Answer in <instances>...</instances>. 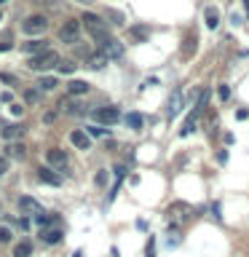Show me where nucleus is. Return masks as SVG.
<instances>
[{
    "instance_id": "f257e3e1",
    "label": "nucleus",
    "mask_w": 249,
    "mask_h": 257,
    "mask_svg": "<svg viewBox=\"0 0 249 257\" xmlns=\"http://www.w3.org/2000/svg\"><path fill=\"white\" fill-rule=\"evenodd\" d=\"M80 22H83L86 32L96 40V43H102V40H107V38H110L107 22H102V16H96V14H83V16H80Z\"/></svg>"
},
{
    "instance_id": "f03ea898",
    "label": "nucleus",
    "mask_w": 249,
    "mask_h": 257,
    "mask_svg": "<svg viewBox=\"0 0 249 257\" xmlns=\"http://www.w3.org/2000/svg\"><path fill=\"white\" fill-rule=\"evenodd\" d=\"M59 62H62V59H59V54L48 48V51H43V54H35L27 64H30V70H35V72H46V70L56 67Z\"/></svg>"
},
{
    "instance_id": "7ed1b4c3",
    "label": "nucleus",
    "mask_w": 249,
    "mask_h": 257,
    "mask_svg": "<svg viewBox=\"0 0 249 257\" xmlns=\"http://www.w3.org/2000/svg\"><path fill=\"white\" fill-rule=\"evenodd\" d=\"M78 38H80V22L78 19H70V22H64L62 24V30H59V40L62 43H78Z\"/></svg>"
},
{
    "instance_id": "20e7f679",
    "label": "nucleus",
    "mask_w": 249,
    "mask_h": 257,
    "mask_svg": "<svg viewBox=\"0 0 249 257\" xmlns=\"http://www.w3.org/2000/svg\"><path fill=\"white\" fill-rule=\"evenodd\" d=\"M190 214H193V209H190L188 204H180V201H177V204H172V206L166 209V217H169V222H172V225H177V222H185Z\"/></svg>"
},
{
    "instance_id": "39448f33",
    "label": "nucleus",
    "mask_w": 249,
    "mask_h": 257,
    "mask_svg": "<svg viewBox=\"0 0 249 257\" xmlns=\"http://www.w3.org/2000/svg\"><path fill=\"white\" fill-rule=\"evenodd\" d=\"M46 27H48V19L40 14H32L30 19L22 24V30L27 32V35H40V32H46Z\"/></svg>"
},
{
    "instance_id": "423d86ee",
    "label": "nucleus",
    "mask_w": 249,
    "mask_h": 257,
    "mask_svg": "<svg viewBox=\"0 0 249 257\" xmlns=\"http://www.w3.org/2000/svg\"><path fill=\"white\" fill-rule=\"evenodd\" d=\"M99 51L107 56V59H118V56L123 54V46H120L115 38H107V40H102V43H99Z\"/></svg>"
},
{
    "instance_id": "0eeeda50",
    "label": "nucleus",
    "mask_w": 249,
    "mask_h": 257,
    "mask_svg": "<svg viewBox=\"0 0 249 257\" xmlns=\"http://www.w3.org/2000/svg\"><path fill=\"white\" fill-rule=\"evenodd\" d=\"M46 161H48V166H51V169H64V166H67V153L59 150V148H51L46 153Z\"/></svg>"
},
{
    "instance_id": "6e6552de",
    "label": "nucleus",
    "mask_w": 249,
    "mask_h": 257,
    "mask_svg": "<svg viewBox=\"0 0 249 257\" xmlns=\"http://www.w3.org/2000/svg\"><path fill=\"white\" fill-rule=\"evenodd\" d=\"M19 212H22V214H32V217H38V214H43V206H40L35 198L24 196V198H19Z\"/></svg>"
},
{
    "instance_id": "1a4fd4ad",
    "label": "nucleus",
    "mask_w": 249,
    "mask_h": 257,
    "mask_svg": "<svg viewBox=\"0 0 249 257\" xmlns=\"http://www.w3.org/2000/svg\"><path fill=\"white\" fill-rule=\"evenodd\" d=\"M94 115H96V120H99V123H107V126H110V123H115V120L120 118V112H118V107H99Z\"/></svg>"
},
{
    "instance_id": "9d476101",
    "label": "nucleus",
    "mask_w": 249,
    "mask_h": 257,
    "mask_svg": "<svg viewBox=\"0 0 249 257\" xmlns=\"http://www.w3.org/2000/svg\"><path fill=\"white\" fill-rule=\"evenodd\" d=\"M198 118H201V110L196 107L188 118H185V123H182V128H180V134H182V137H188V134L196 132V128H198Z\"/></svg>"
},
{
    "instance_id": "9b49d317",
    "label": "nucleus",
    "mask_w": 249,
    "mask_h": 257,
    "mask_svg": "<svg viewBox=\"0 0 249 257\" xmlns=\"http://www.w3.org/2000/svg\"><path fill=\"white\" fill-rule=\"evenodd\" d=\"M182 110V91H180V88H177V91L172 94V96H169V104H166V115L169 118H174L177 115V112H180Z\"/></svg>"
},
{
    "instance_id": "f8f14e48",
    "label": "nucleus",
    "mask_w": 249,
    "mask_h": 257,
    "mask_svg": "<svg viewBox=\"0 0 249 257\" xmlns=\"http://www.w3.org/2000/svg\"><path fill=\"white\" fill-rule=\"evenodd\" d=\"M70 142L75 145L78 150H88V148H91V137H88L86 132H72L70 134Z\"/></svg>"
},
{
    "instance_id": "ddd939ff",
    "label": "nucleus",
    "mask_w": 249,
    "mask_h": 257,
    "mask_svg": "<svg viewBox=\"0 0 249 257\" xmlns=\"http://www.w3.org/2000/svg\"><path fill=\"white\" fill-rule=\"evenodd\" d=\"M38 177H40V182H48V185H62V177L56 174L51 166H46V169H38Z\"/></svg>"
},
{
    "instance_id": "4468645a",
    "label": "nucleus",
    "mask_w": 249,
    "mask_h": 257,
    "mask_svg": "<svg viewBox=\"0 0 249 257\" xmlns=\"http://www.w3.org/2000/svg\"><path fill=\"white\" fill-rule=\"evenodd\" d=\"M22 48H24L27 54L35 56V54H43V51H48V43H46V40H27V43H22Z\"/></svg>"
},
{
    "instance_id": "2eb2a0df",
    "label": "nucleus",
    "mask_w": 249,
    "mask_h": 257,
    "mask_svg": "<svg viewBox=\"0 0 249 257\" xmlns=\"http://www.w3.org/2000/svg\"><path fill=\"white\" fill-rule=\"evenodd\" d=\"M104 64H107V56H104L102 51H96V54H88V56H86V67H91V70H102Z\"/></svg>"
},
{
    "instance_id": "dca6fc26",
    "label": "nucleus",
    "mask_w": 249,
    "mask_h": 257,
    "mask_svg": "<svg viewBox=\"0 0 249 257\" xmlns=\"http://www.w3.org/2000/svg\"><path fill=\"white\" fill-rule=\"evenodd\" d=\"M67 91H70L72 96L86 94V91H88V83H86V80H70V83H67Z\"/></svg>"
},
{
    "instance_id": "f3484780",
    "label": "nucleus",
    "mask_w": 249,
    "mask_h": 257,
    "mask_svg": "<svg viewBox=\"0 0 249 257\" xmlns=\"http://www.w3.org/2000/svg\"><path fill=\"white\" fill-rule=\"evenodd\" d=\"M22 134H24V126H19V123H11V126H6V128H3V137H6L8 142L16 140V137H22Z\"/></svg>"
},
{
    "instance_id": "a211bd4d",
    "label": "nucleus",
    "mask_w": 249,
    "mask_h": 257,
    "mask_svg": "<svg viewBox=\"0 0 249 257\" xmlns=\"http://www.w3.org/2000/svg\"><path fill=\"white\" fill-rule=\"evenodd\" d=\"M62 236H64V233H62L59 228H54V230H43V236H40V238H43L46 244H59Z\"/></svg>"
},
{
    "instance_id": "6ab92c4d",
    "label": "nucleus",
    "mask_w": 249,
    "mask_h": 257,
    "mask_svg": "<svg viewBox=\"0 0 249 257\" xmlns=\"http://www.w3.org/2000/svg\"><path fill=\"white\" fill-rule=\"evenodd\" d=\"M32 254V244L30 241H22V244L14 246V257H30Z\"/></svg>"
},
{
    "instance_id": "aec40b11",
    "label": "nucleus",
    "mask_w": 249,
    "mask_h": 257,
    "mask_svg": "<svg viewBox=\"0 0 249 257\" xmlns=\"http://www.w3.org/2000/svg\"><path fill=\"white\" fill-rule=\"evenodd\" d=\"M6 153H8L11 158H24V153H27V150H24V145H19V142H11V145L6 148Z\"/></svg>"
},
{
    "instance_id": "412c9836",
    "label": "nucleus",
    "mask_w": 249,
    "mask_h": 257,
    "mask_svg": "<svg viewBox=\"0 0 249 257\" xmlns=\"http://www.w3.org/2000/svg\"><path fill=\"white\" fill-rule=\"evenodd\" d=\"M217 24H220V14H217V8H206V27L214 30Z\"/></svg>"
},
{
    "instance_id": "4be33fe9",
    "label": "nucleus",
    "mask_w": 249,
    "mask_h": 257,
    "mask_svg": "<svg viewBox=\"0 0 249 257\" xmlns=\"http://www.w3.org/2000/svg\"><path fill=\"white\" fill-rule=\"evenodd\" d=\"M38 88H40V91H54V88H56V78H51V75L40 78V83H38Z\"/></svg>"
},
{
    "instance_id": "5701e85b",
    "label": "nucleus",
    "mask_w": 249,
    "mask_h": 257,
    "mask_svg": "<svg viewBox=\"0 0 249 257\" xmlns=\"http://www.w3.org/2000/svg\"><path fill=\"white\" fill-rule=\"evenodd\" d=\"M126 123L132 126V128H142V123H145V118L140 115V112H129V115H126Z\"/></svg>"
},
{
    "instance_id": "b1692460",
    "label": "nucleus",
    "mask_w": 249,
    "mask_h": 257,
    "mask_svg": "<svg viewBox=\"0 0 249 257\" xmlns=\"http://www.w3.org/2000/svg\"><path fill=\"white\" fill-rule=\"evenodd\" d=\"M193 51H196V35H190L188 40H185V51H182V56L188 59V56H193Z\"/></svg>"
},
{
    "instance_id": "393cba45",
    "label": "nucleus",
    "mask_w": 249,
    "mask_h": 257,
    "mask_svg": "<svg viewBox=\"0 0 249 257\" xmlns=\"http://www.w3.org/2000/svg\"><path fill=\"white\" fill-rule=\"evenodd\" d=\"M56 67H59V72H64V75H70V72L75 70V64H72V62H59Z\"/></svg>"
},
{
    "instance_id": "a878e982",
    "label": "nucleus",
    "mask_w": 249,
    "mask_h": 257,
    "mask_svg": "<svg viewBox=\"0 0 249 257\" xmlns=\"http://www.w3.org/2000/svg\"><path fill=\"white\" fill-rule=\"evenodd\" d=\"M217 94H220V99H222V102H228V99H230V86H225V83H222L220 88H217Z\"/></svg>"
},
{
    "instance_id": "bb28decb",
    "label": "nucleus",
    "mask_w": 249,
    "mask_h": 257,
    "mask_svg": "<svg viewBox=\"0 0 249 257\" xmlns=\"http://www.w3.org/2000/svg\"><path fill=\"white\" fill-rule=\"evenodd\" d=\"M11 48V32H3V40H0V51H8Z\"/></svg>"
},
{
    "instance_id": "cd10ccee",
    "label": "nucleus",
    "mask_w": 249,
    "mask_h": 257,
    "mask_svg": "<svg viewBox=\"0 0 249 257\" xmlns=\"http://www.w3.org/2000/svg\"><path fill=\"white\" fill-rule=\"evenodd\" d=\"M86 134H88V137H104V128H99V126H88Z\"/></svg>"
},
{
    "instance_id": "c85d7f7f",
    "label": "nucleus",
    "mask_w": 249,
    "mask_h": 257,
    "mask_svg": "<svg viewBox=\"0 0 249 257\" xmlns=\"http://www.w3.org/2000/svg\"><path fill=\"white\" fill-rule=\"evenodd\" d=\"M11 241V230L8 228H0V244H8Z\"/></svg>"
},
{
    "instance_id": "c756f323",
    "label": "nucleus",
    "mask_w": 249,
    "mask_h": 257,
    "mask_svg": "<svg viewBox=\"0 0 249 257\" xmlns=\"http://www.w3.org/2000/svg\"><path fill=\"white\" fill-rule=\"evenodd\" d=\"M132 35H134V38H140V40H145V38H148V30H142V27H134V30H132Z\"/></svg>"
},
{
    "instance_id": "7c9ffc66",
    "label": "nucleus",
    "mask_w": 249,
    "mask_h": 257,
    "mask_svg": "<svg viewBox=\"0 0 249 257\" xmlns=\"http://www.w3.org/2000/svg\"><path fill=\"white\" fill-rule=\"evenodd\" d=\"M148 257H156V241H148Z\"/></svg>"
},
{
    "instance_id": "2f4dec72",
    "label": "nucleus",
    "mask_w": 249,
    "mask_h": 257,
    "mask_svg": "<svg viewBox=\"0 0 249 257\" xmlns=\"http://www.w3.org/2000/svg\"><path fill=\"white\" fill-rule=\"evenodd\" d=\"M6 172H8V161H6V158H0V177H3Z\"/></svg>"
},
{
    "instance_id": "473e14b6",
    "label": "nucleus",
    "mask_w": 249,
    "mask_h": 257,
    "mask_svg": "<svg viewBox=\"0 0 249 257\" xmlns=\"http://www.w3.org/2000/svg\"><path fill=\"white\" fill-rule=\"evenodd\" d=\"M236 118H238V120H246V118H249V110H238Z\"/></svg>"
},
{
    "instance_id": "72a5a7b5",
    "label": "nucleus",
    "mask_w": 249,
    "mask_h": 257,
    "mask_svg": "<svg viewBox=\"0 0 249 257\" xmlns=\"http://www.w3.org/2000/svg\"><path fill=\"white\" fill-rule=\"evenodd\" d=\"M104 180H107V174H104V172L96 174V185H104Z\"/></svg>"
},
{
    "instance_id": "f704fd0d",
    "label": "nucleus",
    "mask_w": 249,
    "mask_h": 257,
    "mask_svg": "<svg viewBox=\"0 0 249 257\" xmlns=\"http://www.w3.org/2000/svg\"><path fill=\"white\" fill-rule=\"evenodd\" d=\"M27 102H38V91H27Z\"/></svg>"
},
{
    "instance_id": "c9c22d12",
    "label": "nucleus",
    "mask_w": 249,
    "mask_h": 257,
    "mask_svg": "<svg viewBox=\"0 0 249 257\" xmlns=\"http://www.w3.org/2000/svg\"><path fill=\"white\" fill-rule=\"evenodd\" d=\"M22 110H24L22 104H14V107H11V112H14V115H22Z\"/></svg>"
},
{
    "instance_id": "e433bc0d",
    "label": "nucleus",
    "mask_w": 249,
    "mask_h": 257,
    "mask_svg": "<svg viewBox=\"0 0 249 257\" xmlns=\"http://www.w3.org/2000/svg\"><path fill=\"white\" fill-rule=\"evenodd\" d=\"M244 11H246V16H249V0H244Z\"/></svg>"
},
{
    "instance_id": "4c0bfd02",
    "label": "nucleus",
    "mask_w": 249,
    "mask_h": 257,
    "mask_svg": "<svg viewBox=\"0 0 249 257\" xmlns=\"http://www.w3.org/2000/svg\"><path fill=\"white\" fill-rule=\"evenodd\" d=\"M78 3H91V0H78Z\"/></svg>"
},
{
    "instance_id": "58836bf2",
    "label": "nucleus",
    "mask_w": 249,
    "mask_h": 257,
    "mask_svg": "<svg viewBox=\"0 0 249 257\" xmlns=\"http://www.w3.org/2000/svg\"><path fill=\"white\" fill-rule=\"evenodd\" d=\"M0 3H6V0H0Z\"/></svg>"
}]
</instances>
